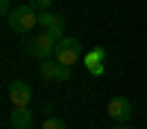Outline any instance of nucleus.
Returning a JSON list of instances; mask_svg holds the SVG:
<instances>
[{
  "mask_svg": "<svg viewBox=\"0 0 147 129\" xmlns=\"http://www.w3.org/2000/svg\"><path fill=\"white\" fill-rule=\"evenodd\" d=\"M59 41L53 38L50 32H38V35H27V41H24V50H27V56L32 59H41V62H47V59H53Z\"/></svg>",
  "mask_w": 147,
  "mask_h": 129,
  "instance_id": "nucleus-1",
  "label": "nucleus"
},
{
  "mask_svg": "<svg viewBox=\"0 0 147 129\" xmlns=\"http://www.w3.org/2000/svg\"><path fill=\"white\" fill-rule=\"evenodd\" d=\"M6 21H9V27L15 29L18 35H30L35 27H38V12H35L30 3H24V6H15V9H12V15H9Z\"/></svg>",
  "mask_w": 147,
  "mask_h": 129,
  "instance_id": "nucleus-2",
  "label": "nucleus"
},
{
  "mask_svg": "<svg viewBox=\"0 0 147 129\" xmlns=\"http://www.w3.org/2000/svg\"><path fill=\"white\" fill-rule=\"evenodd\" d=\"M80 56H82V44L77 38H62L59 47H56V53H53V59L59 65H65V68H71L74 62H80Z\"/></svg>",
  "mask_w": 147,
  "mask_h": 129,
  "instance_id": "nucleus-3",
  "label": "nucleus"
},
{
  "mask_svg": "<svg viewBox=\"0 0 147 129\" xmlns=\"http://www.w3.org/2000/svg\"><path fill=\"white\" fill-rule=\"evenodd\" d=\"M9 100L15 103V109H30V103H32V88H30L24 79L9 82Z\"/></svg>",
  "mask_w": 147,
  "mask_h": 129,
  "instance_id": "nucleus-4",
  "label": "nucleus"
},
{
  "mask_svg": "<svg viewBox=\"0 0 147 129\" xmlns=\"http://www.w3.org/2000/svg\"><path fill=\"white\" fill-rule=\"evenodd\" d=\"M41 79H50V82H68V79H71V68L59 65L56 59H47V62H41Z\"/></svg>",
  "mask_w": 147,
  "mask_h": 129,
  "instance_id": "nucleus-5",
  "label": "nucleus"
},
{
  "mask_svg": "<svg viewBox=\"0 0 147 129\" xmlns=\"http://www.w3.org/2000/svg\"><path fill=\"white\" fill-rule=\"evenodd\" d=\"M106 112H109V117H112V120L127 123L129 114H132V106H129L127 97H112V100H109V106H106Z\"/></svg>",
  "mask_w": 147,
  "mask_h": 129,
  "instance_id": "nucleus-6",
  "label": "nucleus"
},
{
  "mask_svg": "<svg viewBox=\"0 0 147 129\" xmlns=\"http://www.w3.org/2000/svg\"><path fill=\"white\" fill-rule=\"evenodd\" d=\"M38 27L44 32H53V29H65V18L56 15V12H41L38 15Z\"/></svg>",
  "mask_w": 147,
  "mask_h": 129,
  "instance_id": "nucleus-7",
  "label": "nucleus"
},
{
  "mask_svg": "<svg viewBox=\"0 0 147 129\" xmlns=\"http://www.w3.org/2000/svg\"><path fill=\"white\" fill-rule=\"evenodd\" d=\"M9 123L15 126V129H30V126H32V112H30V109H12Z\"/></svg>",
  "mask_w": 147,
  "mask_h": 129,
  "instance_id": "nucleus-8",
  "label": "nucleus"
},
{
  "mask_svg": "<svg viewBox=\"0 0 147 129\" xmlns=\"http://www.w3.org/2000/svg\"><path fill=\"white\" fill-rule=\"evenodd\" d=\"M85 65L91 74H103V47H97L91 56H85Z\"/></svg>",
  "mask_w": 147,
  "mask_h": 129,
  "instance_id": "nucleus-9",
  "label": "nucleus"
},
{
  "mask_svg": "<svg viewBox=\"0 0 147 129\" xmlns=\"http://www.w3.org/2000/svg\"><path fill=\"white\" fill-rule=\"evenodd\" d=\"M30 6H32L35 12H38V15H41V12H50V6H53V0H30Z\"/></svg>",
  "mask_w": 147,
  "mask_h": 129,
  "instance_id": "nucleus-10",
  "label": "nucleus"
},
{
  "mask_svg": "<svg viewBox=\"0 0 147 129\" xmlns=\"http://www.w3.org/2000/svg\"><path fill=\"white\" fill-rule=\"evenodd\" d=\"M41 129H68V126H65V120H59V117H47L41 123Z\"/></svg>",
  "mask_w": 147,
  "mask_h": 129,
  "instance_id": "nucleus-11",
  "label": "nucleus"
},
{
  "mask_svg": "<svg viewBox=\"0 0 147 129\" xmlns=\"http://www.w3.org/2000/svg\"><path fill=\"white\" fill-rule=\"evenodd\" d=\"M12 9H15V6H12V0H0V12H3L6 18L12 15Z\"/></svg>",
  "mask_w": 147,
  "mask_h": 129,
  "instance_id": "nucleus-12",
  "label": "nucleus"
},
{
  "mask_svg": "<svg viewBox=\"0 0 147 129\" xmlns=\"http://www.w3.org/2000/svg\"><path fill=\"white\" fill-rule=\"evenodd\" d=\"M112 129H129V126H112Z\"/></svg>",
  "mask_w": 147,
  "mask_h": 129,
  "instance_id": "nucleus-13",
  "label": "nucleus"
}]
</instances>
